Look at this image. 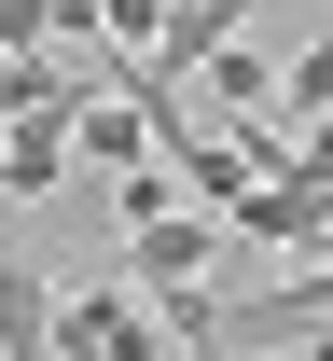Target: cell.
Instances as JSON below:
<instances>
[{"mask_svg":"<svg viewBox=\"0 0 333 361\" xmlns=\"http://www.w3.org/2000/svg\"><path fill=\"white\" fill-rule=\"evenodd\" d=\"M56 319H70L56 278H14V264H0V361H56Z\"/></svg>","mask_w":333,"mask_h":361,"instance_id":"cell-4","label":"cell"},{"mask_svg":"<svg viewBox=\"0 0 333 361\" xmlns=\"http://www.w3.org/2000/svg\"><path fill=\"white\" fill-rule=\"evenodd\" d=\"M222 209H167V223H125V292H153V306H167V292H208V264H222Z\"/></svg>","mask_w":333,"mask_h":361,"instance_id":"cell-1","label":"cell"},{"mask_svg":"<svg viewBox=\"0 0 333 361\" xmlns=\"http://www.w3.org/2000/svg\"><path fill=\"white\" fill-rule=\"evenodd\" d=\"M70 139H84V153H97V167H111V180H139V167H167V139H153V111H139V84H125V97H97V111H84V126H70Z\"/></svg>","mask_w":333,"mask_h":361,"instance_id":"cell-3","label":"cell"},{"mask_svg":"<svg viewBox=\"0 0 333 361\" xmlns=\"http://www.w3.org/2000/svg\"><path fill=\"white\" fill-rule=\"evenodd\" d=\"M84 111H42V126H14V153H0V180H14V195H56V167H70V153H84Z\"/></svg>","mask_w":333,"mask_h":361,"instance_id":"cell-5","label":"cell"},{"mask_svg":"<svg viewBox=\"0 0 333 361\" xmlns=\"http://www.w3.org/2000/svg\"><path fill=\"white\" fill-rule=\"evenodd\" d=\"M222 223L264 236V250H333V180H306V167H291V180H250Z\"/></svg>","mask_w":333,"mask_h":361,"instance_id":"cell-2","label":"cell"},{"mask_svg":"<svg viewBox=\"0 0 333 361\" xmlns=\"http://www.w3.org/2000/svg\"><path fill=\"white\" fill-rule=\"evenodd\" d=\"M0 56H14V0H0Z\"/></svg>","mask_w":333,"mask_h":361,"instance_id":"cell-8","label":"cell"},{"mask_svg":"<svg viewBox=\"0 0 333 361\" xmlns=\"http://www.w3.org/2000/svg\"><path fill=\"white\" fill-rule=\"evenodd\" d=\"M194 84H208V97H222V111H237V126H250V111H264V84H291V70H264V56H250V42H222V56H208V70H194Z\"/></svg>","mask_w":333,"mask_h":361,"instance_id":"cell-6","label":"cell"},{"mask_svg":"<svg viewBox=\"0 0 333 361\" xmlns=\"http://www.w3.org/2000/svg\"><path fill=\"white\" fill-rule=\"evenodd\" d=\"M291 111H306V126H333V42H320V56H291Z\"/></svg>","mask_w":333,"mask_h":361,"instance_id":"cell-7","label":"cell"}]
</instances>
